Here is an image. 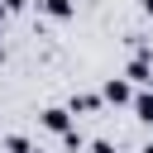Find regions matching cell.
<instances>
[{"label": "cell", "mask_w": 153, "mask_h": 153, "mask_svg": "<svg viewBox=\"0 0 153 153\" xmlns=\"http://www.w3.org/2000/svg\"><path fill=\"white\" fill-rule=\"evenodd\" d=\"M124 76H129V81H139V86H148V81H153V53H148V48H139V53L129 57Z\"/></svg>", "instance_id": "1"}, {"label": "cell", "mask_w": 153, "mask_h": 153, "mask_svg": "<svg viewBox=\"0 0 153 153\" xmlns=\"http://www.w3.org/2000/svg\"><path fill=\"white\" fill-rule=\"evenodd\" d=\"M100 100H110V105H129V100H134V86H129L124 76H105V81H100Z\"/></svg>", "instance_id": "2"}, {"label": "cell", "mask_w": 153, "mask_h": 153, "mask_svg": "<svg viewBox=\"0 0 153 153\" xmlns=\"http://www.w3.org/2000/svg\"><path fill=\"white\" fill-rule=\"evenodd\" d=\"M38 124H43L48 134H67V129H72V110H67V105H48V110H38Z\"/></svg>", "instance_id": "3"}, {"label": "cell", "mask_w": 153, "mask_h": 153, "mask_svg": "<svg viewBox=\"0 0 153 153\" xmlns=\"http://www.w3.org/2000/svg\"><path fill=\"white\" fill-rule=\"evenodd\" d=\"M67 110H72V115H96V110H100V96H96V91H72Z\"/></svg>", "instance_id": "4"}, {"label": "cell", "mask_w": 153, "mask_h": 153, "mask_svg": "<svg viewBox=\"0 0 153 153\" xmlns=\"http://www.w3.org/2000/svg\"><path fill=\"white\" fill-rule=\"evenodd\" d=\"M38 14H48V19H72V14H76V0H38Z\"/></svg>", "instance_id": "5"}, {"label": "cell", "mask_w": 153, "mask_h": 153, "mask_svg": "<svg viewBox=\"0 0 153 153\" xmlns=\"http://www.w3.org/2000/svg\"><path fill=\"white\" fill-rule=\"evenodd\" d=\"M129 105H134V120H139V124H153V91H148V86H143V91H134V100H129Z\"/></svg>", "instance_id": "6"}, {"label": "cell", "mask_w": 153, "mask_h": 153, "mask_svg": "<svg viewBox=\"0 0 153 153\" xmlns=\"http://www.w3.org/2000/svg\"><path fill=\"white\" fill-rule=\"evenodd\" d=\"M33 143L24 139V134H5V153H29Z\"/></svg>", "instance_id": "7"}, {"label": "cell", "mask_w": 153, "mask_h": 153, "mask_svg": "<svg viewBox=\"0 0 153 153\" xmlns=\"http://www.w3.org/2000/svg\"><path fill=\"white\" fill-rule=\"evenodd\" d=\"M86 148H91V153H115V143H110V139H91Z\"/></svg>", "instance_id": "8"}, {"label": "cell", "mask_w": 153, "mask_h": 153, "mask_svg": "<svg viewBox=\"0 0 153 153\" xmlns=\"http://www.w3.org/2000/svg\"><path fill=\"white\" fill-rule=\"evenodd\" d=\"M24 5H29V0H5V10H10V14H14V10H24Z\"/></svg>", "instance_id": "9"}, {"label": "cell", "mask_w": 153, "mask_h": 153, "mask_svg": "<svg viewBox=\"0 0 153 153\" xmlns=\"http://www.w3.org/2000/svg\"><path fill=\"white\" fill-rule=\"evenodd\" d=\"M143 14H148V19H153V0H143Z\"/></svg>", "instance_id": "10"}, {"label": "cell", "mask_w": 153, "mask_h": 153, "mask_svg": "<svg viewBox=\"0 0 153 153\" xmlns=\"http://www.w3.org/2000/svg\"><path fill=\"white\" fill-rule=\"evenodd\" d=\"M5 14H10V10H5V0H0V24H5Z\"/></svg>", "instance_id": "11"}, {"label": "cell", "mask_w": 153, "mask_h": 153, "mask_svg": "<svg viewBox=\"0 0 153 153\" xmlns=\"http://www.w3.org/2000/svg\"><path fill=\"white\" fill-rule=\"evenodd\" d=\"M143 153H153V139H148V143H143Z\"/></svg>", "instance_id": "12"}, {"label": "cell", "mask_w": 153, "mask_h": 153, "mask_svg": "<svg viewBox=\"0 0 153 153\" xmlns=\"http://www.w3.org/2000/svg\"><path fill=\"white\" fill-rule=\"evenodd\" d=\"M148 91H153V81H148Z\"/></svg>", "instance_id": "13"}, {"label": "cell", "mask_w": 153, "mask_h": 153, "mask_svg": "<svg viewBox=\"0 0 153 153\" xmlns=\"http://www.w3.org/2000/svg\"><path fill=\"white\" fill-rule=\"evenodd\" d=\"M29 153H38V148H29Z\"/></svg>", "instance_id": "14"}]
</instances>
